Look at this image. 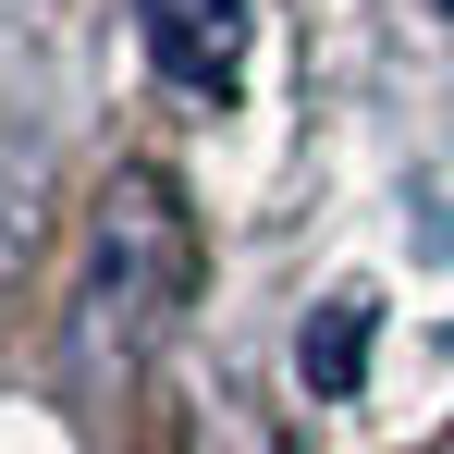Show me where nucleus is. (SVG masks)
I'll use <instances>...</instances> for the list:
<instances>
[{
  "label": "nucleus",
  "instance_id": "obj_4",
  "mask_svg": "<svg viewBox=\"0 0 454 454\" xmlns=\"http://www.w3.org/2000/svg\"><path fill=\"white\" fill-rule=\"evenodd\" d=\"M356 344H369V295H332L319 344H307V380H319V393H344V380H356Z\"/></svg>",
  "mask_w": 454,
  "mask_h": 454
},
{
  "label": "nucleus",
  "instance_id": "obj_1",
  "mask_svg": "<svg viewBox=\"0 0 454 454\" xmlns=\"http://www.w3.org/2000/svg\"><path fill=\"white\" fill-rule=\"evenodd\" d=\"M184 270H197V233L172 209V184L123 172L98 197V246H86V283H74V356L86 369H136L160 344V319L184 307Z\"/></svg>",
  "mask_w": 454,
  "mask_h": 454
},
{
  "label": "nucleus",
  "instance_id": "obj_2",
  "mask_svg": "<svg viewBox=\"0 0 454 454\" xmlns=\"http://www.w3.org/2000/svg\"><path fill=\"white\" fill-rule=\"evenodd\" d=\"M148 62L184 98H233V74H246V0H148Z\"/></svg>",
  "mask_w": 454,
  "mask_h": 454
},
{
  "label": "nucleus",
  "instance_id": "obj_3",
  "mask_svg": "<svg viewBox=\"0 0 454 454\" xmlns=\"http://www.w3.org/2000/svg\"><path fill=\"white\" fill-rule=\"evenodd\" d=\"M25 246H37V160L0 148V283L25 270Z\"/></svg>",
  "mask_w": 454,
  "mask_h": 454
}]
</instances>
